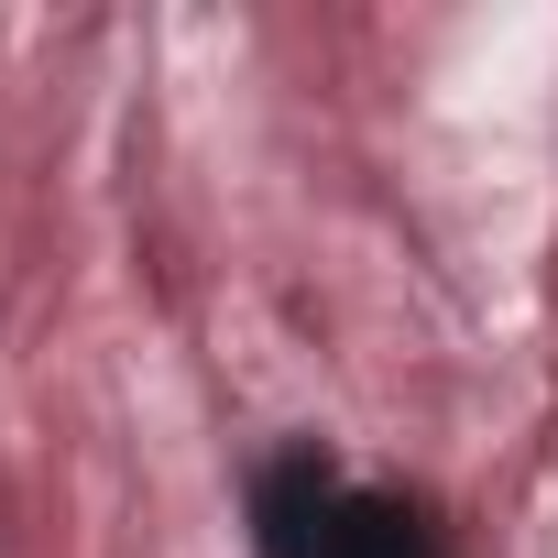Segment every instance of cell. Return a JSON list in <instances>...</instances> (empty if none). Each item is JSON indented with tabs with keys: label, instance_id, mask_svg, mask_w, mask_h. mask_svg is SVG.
I'll return each mask as SVG.
<instances>
[{
	"label": "cell",
	"instance_id": "obj_2",
	"mask_svg": "<svg viewBox=\"0 0 558 558\" xmlns=\"http://www.w3.org/2000/svg\"><path fill=\"white\" fill-rule=\"evenodd\" d=\"M329 558H438V547H427V514L405 493H340Z\"/></svg>",
	"mask_w": 558,
	"mask_h": 558
},
{
	"label": "cell",
	"instance_id": "obj_1",
	"mask_svg": "<svg viewBox=\"0 0 558 558\" xmlns=\"http://www.w3.org/2000/svg\"><path fill=\"white\" fill-rule=\"evenodd\" d=\"M329 525H340V482L296 449V460H274L252 482V536L263 558H329Z\"/></svg>",
	"mask_w": 558,
	"mask_h": 558
}]
</instances>
